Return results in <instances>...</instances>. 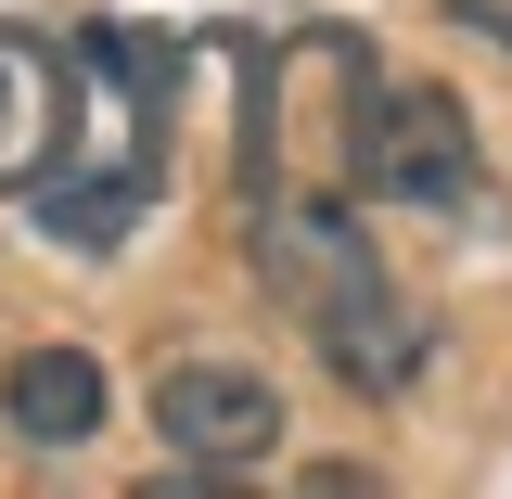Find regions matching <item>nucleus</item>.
<instances>
[{
	"mask_svg": "<svg viewBox=\"0 0 512 499\" xmlns=\"http://www.w3.org/2000/svg\"><path fill=\"white\" fill-rule=\"evenodd\" d=\"M154 448L192 474H256L282 448V384L244 359H180V372H154Z\"/></svg>",
	"mask_w": 512,
	"mask_h": 499,
	"instance_id": "3",
	"label": "nucleus"
},
{
	"mask_svg": "<svg viewBox=\"0 0 512 499\" xmlns=\"http://www.w3.org/2000/svg\"><path fill=\"white\" fill-rule=\"evenodd\" d=\"M346 180L372 205H410V218H487V167H474V128L448 90H359Z\"/></svg>",
	"mask_w": 512,
	"mask_h": 499,
	"instance_id": "2",
	"label": "nucleus"
},
{
	"mask_svg": "<svg viewBox=\"0 0 512 499\" xmlns=\"http://www.w3.org/2000/svg\"><path fill=\"white\" fill-rule=\"evenodd\" d=\"M0 423L26 448H90L103 436V359H90V346H26V359L0 372Z\"/></svg>",
	"mask_w": 512,
	"mask_h": 499,
	"instance_id": "5",
	"label": "nucleus"
},
{
	"mask_svg": "<svg viewBox=\"0 0 512 499\" xmlns=\"http://www.w3.org/2000/svg\"><path fill=\"white\" fill-rule=\"evenodd\" d=\"M64 141H77V116H64V64L39 52V39H13V26H0V192L52 180Z\"/></svg>",
	"mask_w": 512,
	"mask_h": 499,
	"instance_id": "4",
	"label": "nucleus"
},
{
	"mask_svg": "<svg viewBox=\"0 0 512 499\" xmlns=\"http://www.w3.org/2000/svg\"><path fill=\"white\" fill-rule=\"evenodd\" d=\"M256 269H269V295L320 333V359L359 384V397H397V384L423 372L436 320L384 282L372 231H359L333 192H269V205H256Z\"/></svg>",
	"mask_w": 512,
	"mask_h": 499,
	"instance_id": "1",
	"label": "nucleus"
},
{
	"mask_svg": "<svg viewBox=\"0 0 512 499\" xmlns=\"http://www.w3.org/2000/svg\"><path fill=\"white\" fill-rule=\"evenodd\" d=\"M448 13H461L474 39H500V52H512V0H448Z\"/></svg>",
	"mask_w": 512,
	"mask_h": 499,
	"instance_id": "6",
	"label": "nucleus"
}]
</instances>
